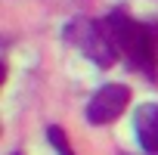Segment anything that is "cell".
Instances as JSON below:
<instances>
[{"instance_id": "3957f363", "label": "cell", "mask_w": 158, "mask_h": 155, "mask_svg": "<svg viewBox=\"0 0 158 155\" xmlns=\"http://www.w3.org/2000/svg\"><path fill=\"white\" fill-rule=\"evenodd\" d=\"M130 103V90L124 84H106L93 93L87 103V121L90 124H112Z\"/></svg>"}, {"instance_id": "5b68a950", "label": "cell", "mask_w": 158, "mask_h": 155, "mask_svg": "<svg viewBox=\"0 0 158 155\" xmlns=\"http://www.w3.org/2000/svg\"><path fill=\"white\" fill-rule=\"evenodd\" d=\"M47 140L53 143V149H56L59 155H74L71 146H68V140H65V130H62V127H50V130H47Z\"/></svg>"}, {"instance_id": "7a4b0ae2", "label": "cell", "mask_w": 158, "mask_h": 155, "mask_svg": "<svg viewBox=\"0 0 158 155\" xmlns=\"http://www.w3.org/2000/svg\"><path fill=\"white\" fill-rule=\"evenodd\" d=\"M65 37L68 44H74L84 56H90L99 68H109L118 62V47H115V37L109 31L106 22H93V19H74L68 22L65 28Z\"/></svg>"}, {"instance_id": "277c9868", "label": "cell", "mask_w": 158, "mask_h": 155, "mask_svg": "<svg viewBox=\"0 0 158 155\" xmlns=\"http://www.w3.org/2000/svg\"><path fill=\"white\" fill-rule=\"evenodd\" d=\"M133 130L139 136V146L146 152H158V103L152 106H139L133 115Z\"/></svg>"}, {"instance_id": "6da1fadb", "label": "cell", "mask_w": 158, "mask_h": 155, "mask_svg": "<svg viewBox=\"0 0 158 155\" xmlns=\"http://www.w3.org/2000/svg\"><path fill=\"white\" fill-rule=\"evenodd\" d=\"M106 25L115 37L118 53L130 62V68H136L149 78H158V25L136 22L124 10H115L106 19Z\"/></svg>"}]
</instances>
